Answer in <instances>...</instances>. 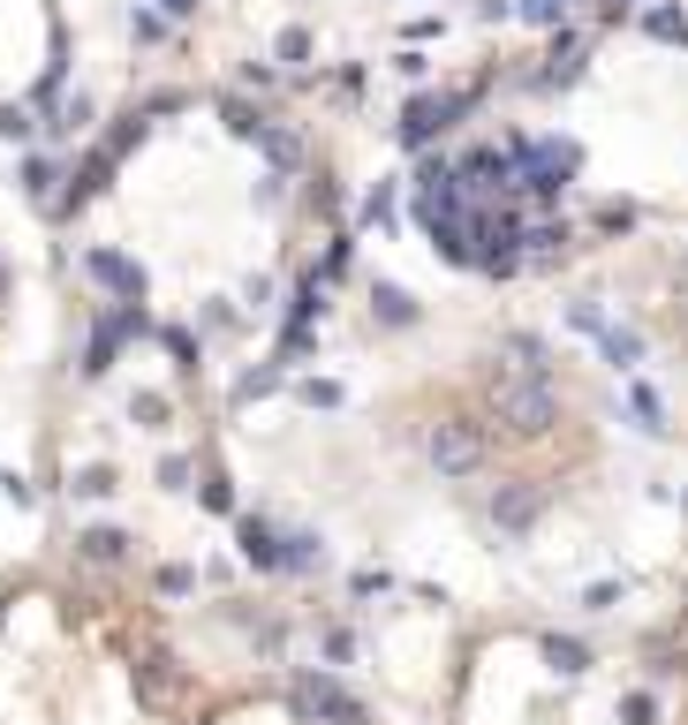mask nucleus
Wrapping results in <instances>:
<instances>
[{
  "instance_id": "nucleus-1",
  "label": "nucleus",
  "mask_w": 688,
  "mask_h": 725,
  "mask_svg": "<svg viewBox=\"0 0 688 725\" xmlns=\"http://www.w3.org/2000/svg\"><path fill=\"white\" fill-rule=\"evenodd\" d=\"M454 725H688V665L650 642L507 620L462 650Z\"/></svg>"
},
{
  "instance_id": "nucleus-2",
  "label": "nucleus",
  "mask_w": 688,
  "mask_h": 725,
  "mask_svg": "<svg viewBox=\"0 0 688 725\" xmlns=\"http://www.w3.org/2000/svg\"><path fill=\"white\" fill-rule=\"evenodd\" d=\"M674 657L688 665V604H681V628H674Z\"/></svg>"
}]
</instances>
